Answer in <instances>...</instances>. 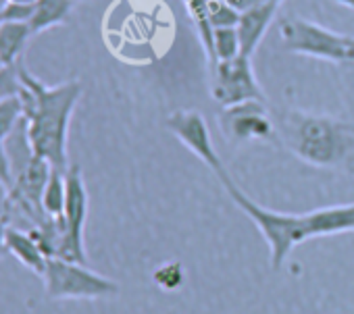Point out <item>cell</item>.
<instances>
[{"mask_svg":"<svg viewBox=\"0 0 354 314\" xmlns=\"http://www.w3.org/2000/svg\"><path fill=\"white\" fill-rule=\"evenodd\" d=\"M217 121H219L223 135L232 144L277 139L275 121L269 117L265 102H259V100L225 106L221 108Z\"/></svg>","mask_w":354,"mask_h":314,"instance_id":"8","label":"cell"},{"mask_svg":"<svg viewBox=\"0 0 354 314\" xmlns=\"http://www.w3.org/2000/svg\"><path fill=\"white\" fill-rule=\"evenodd\" d=\"M209 17L213 28H236L240 21V11L223 0H209Z\"/></svg>","mask_w":354,"mask_h":314,"instance_id":"19","label":"cell"},{"mask_svg":"<svg viewBox=\"0 0 354 314\" xmlns=\"http://www.w3.org/2000/svg\"><path fill=\"white\" fill-rule=\"evenodd\" d=\"M21 86L19 100L36 156L50 163L53 169L67 171L69 123L82 98V84L69 79L57 86H46L21 65Z\"/></svg>","mask_w":354,"mask_h":314,"instance_id":"1","label":"cell"},{"mask_svg":"<svg viewBox=\"0 0 354 314\" xmlns=\"http://www.w3.org/2000/svg\"><path fill=\"white\" fill-rule=\"evenodd\" d=\"M217 179L221 181L223 190L234 200V204L257 225V229L265 237V242H267V246L271 250V266L275 271H279L283 266L286 258L290 256V252L298 244L310 239L302 215L275 213V210H269V208L257 204L250 196H246L240 190V186L227 173V169H223L221 173H217Z\"/></svg>","mask_w":354,"mask_h":314,"instance_id":"3","label":"cell"},{"mask_svg":"<svg viewBox=\"0 0 354 314\" xmlns=\"http://www.w3.org/2000/svg\"><path fill=\"white\" fill-rule=\"evenodd\" d=\"M65 196H67V186H65V171L53 169L48 184L42 194V208L50 219H61L65 210Z\"/></svg>","mask_w":354,"mask_h":314,"instance_id":"16","label":"cell"},{"mask_svg":"<svg viewBox=\"0 0 354 314\" xmlns=\"http://www.w3.org/2000/svg\"><path fill=\"white\" fill-rule=\"evenodd\" d=\"M73 0H36L30 5L28 26L32 28L34 36L65 23L71 17Z\"/></svg>","mask_w":354,"mask_h":314,"instance_id":"14","label":"cell"},{"mask_svg":"<svg viewBox=\"0 0 354 314\" xmlns=\"http://www.w3.org/2000/svg\"><path fill=\"white\" fill-rule=\"evenodd\" d=\"M335 3H339V5H344V7L354 9V0H335Z\"/></svg>","mask_w":354,"mask_h":314,"instance_id":"22","label":"cell"},{"mask_svg":"<svg viewBox=\"0 0 354 314\" xmlns=\"http://www.w3.org/2000/svg\"><path fill=\"white\" fill-rule=\"evenodd\" d=\"M186 281V271L180 262H167L154 271V283L165 291L180 289Z\"/></svg>","mask_w":354,"mask_h":314,"instance_id":"18","label":"cell"},{"mask_svg":"<svg viewBox=\"0 0 354 314\" xmlns=\"http://www.w3.org/2000/svg\"><path fill=\"white\" fill-rule=\"evenodd\" d=\"M73 3H80V0H73Z\"/></svg>","mask_w":354,"mask_h":314,"instance_id":"24","label":"cell"},{"mask_svg":"<svg viewBox=\"0 0 354 314\" xmlns=\"http://www.w3.org/2000/svg\"><path fill=\"white\" fill-rule=\"evenodd\" d=\"M34 32L21 21H0V63L17 65L24 61V52Z\"/></svg>","mask_w":354,"mask_h":314,"instance_id":"15","label":"cell"},{"mask_svg":"<svg viewBox=\"0 0 354 314\" xmlns=\"http://www.w3.org/2000/svg\"><path fill=\"white\" fill-rule=\"evenodd\" d=\"M5 215V202H3V206H0V217H3Z\"/></svg>","mask_w":354,"mask_h":314,"instance_id":"23","label":"cell"},{"mask_svg":"<svg viewBox=\"0 0 354 314\" xmlns=\"http://www.w3.org/2000/svg\"><path fill=\"white\" fill-rule=\"evenodd\" d=\"M211 71V96L221 108L250 100L265 102V94L254 77L250 57L240 55L230 61H217Z\"/></svg>","mask_w":354,"mask_h":314,"instance_id":"7","label":"cell"},{"mask_svg":"<svg viewBox=\"0 0 354 314\" xmlns=\"http://www.w3.org/2000/svg\"><path fill=\"white\" fill-rule=\"evenodd\" d=\"M281 46L288 52L329 63H354V38L331 32L302 17H286L279 23Z\"/></svg>","mask_w":354,"mask_h":314,"instance_id":"4","label":"cell"},{"mask_svg":"<svg viewBox=\"0 0 354 314\" xmlns=\"http://www.w3.org/2000/svg\"><path fill=\"white\" fill-rule=\"evenodd\" d=\"M36 0H7V5H32Z\"/></svg>","mask_w":354,"mask_h":314,"instance_id":"21","label":"cell"},{"mask_svg":"<svg viewBox=\"0 0 354 314\" xmlns=\"http://www.w3.org/2000/svg\"><path fill=\"white\" fill-rule=\"evenodd\" d=\"M21 119H24V106H21L19 96L0 102V186H3L5 192H9L13 186L11 167H9L5 146H7V139L11 137L13 129L17 127V123Z\"/></svg>","mask_w":354,"mask_h":314,"instance_id":"13","label":"cell"},{"mask_svg":"<svg viewBox=\"0 0 354 314\" xmlns=\"http://www.w3.org/2000/svg\"><path fill=\"white\" fill-rule=\"evenodd\" d=\"M167 129L180 139L186 148H190L198 159L217 175L225 169L219 152L215 150L213 135L205 117L196 110H175L167 117Z\"/></svg>","mask_w":354,"mask_h":314,"instance_id":"9","label":"cell"},{"mask_svg":"<svg viewBox=\"0 0 354 314\" xmlns=\"http://www.w3.org/2000/svg\"><path fill=\"white\" fill-rule=\"evenodd\" d=\"M0 67H3V63H0Z\"/></svg>","mask_w":354,"mask_h":314,"instance_id":"25","label":"cell"},{"mask_svg":"<svg viewBox=\"0 0 354 314\" xmlns=\"http://www.w3.org/2000/svg\"><path fill=\"white\" fill-rule=\"evenodd\" d=\"M279 3L275 0H267V3H259L246 11L240 13V21H238V34H240V44H242V55L244 57H252L254 50L259 48L263 36L267 34L271 21L275 19Z\"/></svg>","mask_w":354,"mask_h":314,"instance_id":"10","label":"cell"},{"mask_svg":"<svg viewBox=\"0 0 354 314\" xmlns=\"http://www.w3.org/2000/svg\"><path fill=\"white\" fill-rule=\"evenodd\" d=\"M242 55V44H240V34L238 28H215L213 32V59L211 67L217 61H230Z\"/></svg>","mask_w":354,"mask_h":314,"instance_id":"17","label":"cell"},{"mask_svg":"<svg viewBox=\"0 0 354 314\" xmlns=\"http://www.w3.org/2000/svg\"><path fill=\"white\" fill-rule=\"evenodd\" d=\"M7 227H9V217L7 213L0 217V260H5L9 254V248H7Z\"/></svg>","mask_w":354,"mask_h":314,"instance_id":"20","label":"cell"},{"mask_svg":"<svg viewBox=\"0 0 354 314\" xmlns=\"http://www.w3.org/2000/svg\"><path fill=\"white\" fill-rule=\"evenodd\" d=\"M277 139L300 161L337 171H354V125L302 110H283L275 119Z\"/></svg>","mask_w":354,"mask_h":314,"instance_id":"2","label":"cell"},{"mask_svg":"<svg viewBox=\"0 0 354 314\" xmlns=\"http://www.w3.org/2000/svg\"><path fill=\"white\" fill-rule=\"evenodd\" d=\"M42 281L50 300H104L121 291L117 281L65 258H48Z\"/></svg>","mask_w":354,"mask_h":314,"instance_id":"5","label":"cell"},{"mask_svg":"<svg viewBox=\"0 0 354 314\" xmlns=\"http://www.w3.org/2000/svg\"><path fill=\"white\" fill-rule=\"evenodd\" d=\"M306 223L308 237H325L335 233L354 231V204L327 206L302 215Z\"/></svg>","mask_w":354,"mask_h":314,"instance_id":"11","label":"cell"},{"mask_svg":"<svg viewBox=\"0 0 354 314\" xmlns=\"http://www.w3.org/2000/svg\"><path fill=\"white\" fill-rule=\"evenodd\" d=\"M7 248H9V254L15 256L34 275H38V277L44 275L48 256L42 252V248L38 246V242L32 237L30 231H24L15 225H9L7 227Z\"/></svg>","mask_w":354,"mask_h":314,"instance_id":"12","label":"cell"},{"mask_svg":"<svg viewBox=\"0 0 354 314\" xmlns=\"http://www.w3.org/2000/svg\"><path fill=\"white\" fill-rule=\"evenodd\" d=\"M65 210H63V242L59 248V254L55 258H65L73 262H88L86 256V244H84V231L88 221V190L82 175L80 165H69L65 171Z\"/></svg>","mask_w":354,"mask_h":314,"instance_id":"6","label":"cell"}]
</instances>
